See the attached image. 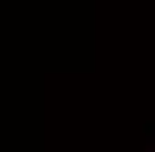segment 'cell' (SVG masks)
<instances>
[{
  "mask_svg": "<svg viewBox=\"0 0 155 152\" xmlns=\"http://www.w3.org/2000/svg\"><path fill=\"white\" fill-rule=\"evenodd\" d=\"M146 152H155V146H149V149H146Z\"/></svg>",
  "mask_w": 155,
  "mask_h": 152,
  "instance_id": "6da1fadb",
  "label": "cell"
}]
</instances>
